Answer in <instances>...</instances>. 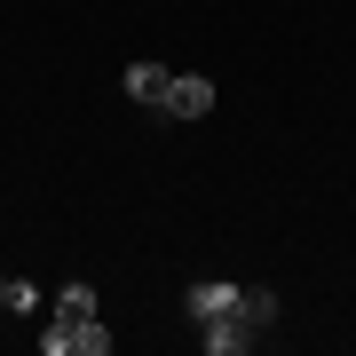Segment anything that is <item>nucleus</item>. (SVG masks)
<instances>
[{
    "label": "nucleus",
    "mask_w": 356,
    "mask_h": 356,
    "mask_svg": "<svg viewBox=\"0 0 356 356\" xmlns=\"http://www.w3.org/2000/svg\"><path fill=\"white\" fill-rule=\"evenodd\" d=\"M238 301H245V285H229V277H198L191 293H182V317H191V325H214V317H238Z\"/></svg>",
    "instance_id": "nucleus-1"
},
{
    "label": "nucleus",
    "mask_w": 356,
    "mask_h": 356,
    "mask_svg": "<svg viewBox=\"0 0 356 356\" xmlns=\"http://www.w3.org/2000/svg\"><path fill=\"white\" fill-rule=\"evenodd\" d=\"M261 341V325H245V317H214V325H198V348L206 356H245Z\"/></svg>",
    "instance_id": "nucleus-2"
},
{
    "label": "nucleus",
    "mask_w": 356,
    "mask_h": 356,
    "mask_svg": "<svg viewBox=\"0 0 356 356\" xmlns=\"http://www.w3.org/2000/svg\"><path fill=\"white\" fill-rule=\"evenodd\" d=\"M206 111H214V79L175 72V88H166V119H206Z\"/></svg>",
    "instance_id": "nucleus-3"
},
{
    "label": "nucleus",
    "mask_w": 356,
    "mask_h": 356,
    "mask_svg": "<svg viewBox=\"0 0 356 356\" xmlns=\"http://www.w3.org/2000/svg\"><path fill=\"white\" fill-rule=\"evenodd\" d=\"M119 88H127L135 103H151V111H166V88H175V72H166V64H127V72H119Z\"/></svg>",
    "instance_id": "nucleus-4"
},
{
    "label": "nucleus",
    "mask_w": 356,
    "mask_h": 356,
    "mask_svg": "<svg viewBox=\"0 0 356 356\" xmlns=\"http://www.w3.org/2000/svg\"><path fill=\"white\" fill-rule=\"evenodd\" d=\"M95 317H103V309H95V285H64V293H56V325H64V332L72 325H95Z\"/></svg>",
    "instance_id": "nucleus-5"
},
{
    "label": "nucleus",
    "mask_w": 356,
    "mask_h": 356,
    "mask_svg": "<svg viewBox=\"0 0 356 356\" xmlns=\"http://www.w3.org/2000/svg\"><path fill=\"white\" fill-rule=\"evenodd\" d=\"M238 317H245V325H277V293H269V285H245Z\"/></svg>",
    "instance_id": "nucleus-6"
},
{
    "label": "nucleus",
    "mask_w": 356,
    "mask_h": 356,
    "mask_svg": "<svg viewBox=\"0 0 356 356\" xmlns=\"http://www.w3.org/2000/svg\"><path fill=\"white\" fill-rule=\"evenodd\" d=\"M0 309H8V317H24V309H40V293H32L24 277H0Z\"/></svg>",
    "instance_id": "nucleus-7"
}]
</instances>
